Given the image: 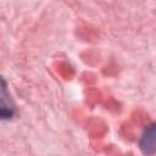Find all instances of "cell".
<instances>
[{
    "label": "cell",
    "instance_id": "1",
    "mask_svg": "<svg viewBox=\"0 0 156 156\" xmlns=\"http://www.w3.org/2000/svg\"><path fill=\"white\" fill-rule=\"evenodd\" d=\"M139 146L144 155L150 156V155L156 154V123L150 124L145 129L140 139Z\"/></svg>",
    "mask_w": 156,
    "mask_h": 156
},
{
    "label": "cell",
    "instance_id": "2",
    "mask_svg": "<svg viewBox=\"0 0 156 156\" xmlns=\"http://www.w3.org/2000/svg\"><path fill=\"white\" fill-rule=\"evenodd\" d=\"M15 115V106L9 98L7 90H6V83L4 79H1V108H0V116L2 119H10Z\"/></svg>",
    "mask_w": 156,
    "mask_h": 156
}]
</instances>
